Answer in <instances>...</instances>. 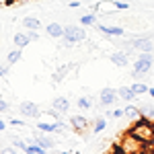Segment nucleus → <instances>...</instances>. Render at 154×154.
<instances>
[{"mask_svg":"<svg viewBox=\"0 0 154 154\" xmlns=\"http://www.w3.org/2000/svg\"><path fill=\"white\" fill-rule=\"evenodd\" d=\"M131 136H136L138 140H142V142L146 144H150L154 142V125L148 121V119H140V121H136V125H131V130H130Z\"/></svg>","mask_w":154,"mask_h":154,"instance_id":"obj_1","label":"nucleus"},{"mask_svg":"<svg viewBox=\"0 0 154 154\" xmlns=\"http://www.w3.org/2000/svg\"><path fill=\"white\" fill-rule=\"evenodd\" d=\"M119 148H121L125 154H144V150H146V142L138 140L136 136H131L130 131H128V134L119 140Z\"/></svg>","mask_w":154,"mask_h":154,"instance_id":"obj_2","label":"nucleus"},{"mask_svg":"<svg viewBox=\"0 0 154 154\" xmlns=\"http://www.w3.org/2000/svg\"><path fill=\"white\" fill-rule=\"evenodd\" d=\"M154 68V54H140L138 58L134 60V78H142L144 74Z\"/></svg>","mask_w":154,"mask_h":154,"instance_id":"obj_3","label":"nucleus"},{"mask_svg":"<svg viewBox=\"0 0 154 154\" xmlns=\"http://www.w3.org/2000/svg\"><path fill=\"white\" fill-rule=\"evenodd\" d=\"M84 37H86V31H84V27H78V25H68L66 29H64V45H76V43H80L84 41Z\"/></svg>","mask_w":154,"mask_h":154,"instance_id":"obj_4","label":"nucleus"},{"mask_svg":"<svg viewBox=\"0 0 154 154\" xmlns=\"http://www.w3.org/2000/svg\"><path fill=\"white\" fill-rule=\"evenodd\" d=\"M19 113L23 115V117H29V119H35L39 117V105L33 103V101H23V103H19Z\"/></svg>","mask_w":154,"mask_h":154,"instance_id":"obj_5","label":"nucleus"},{"mask_svg":"<svg viewBox=\"0 0 154 154\" xmlns=\"http://www.w3.org/2000/svg\"><path fill=\"white\" fill-rule=\"evenodd\" d=\"M97 31L103 33V35H107V37H121V35H125V29H123V27H117V25L97 23Z\"/></svg>","mask_w":154,"mask_h":154,"instance_id":"obj_6","label":"nucleus"},{"mask_svg":"<svg viewBox=\"0 0 154 154\" xmlns=\"http://www.w3.org/2000/svg\"><path fill=\"white\" fill-rule=\"evenodd\" d=\"M117 99H119V93L115 88H111V86L101 88V93H99V103H101V105H113Z\"/></svg>","mask_w":154,"mask_h":154,"instance_id":"obj_7","label":"nucleus"},{"mask_svg":"<svg viewBox=\"0 0 154 154\" xmlns=\"http://www.w3.org/2000/svg\"><path fill=\"white\" fill-rule=\"evenodd\" d=\"M109 62H111L113 66H119V68H125V66L130 64V54H128L125 49H119V51H113V54H109Z\"/></svg>","mask_w":154,"mask_h":154,"instance_id":"obj_8","label":"nucleus"},{"mask_svg":"<svg viewBox=\"0 0 154 154\" xmlns=\"http://www.w3.org/2000/svg\"><path fill=\"white\" fill-rule=\"evenodd\" d=\"M70 125H72V130L76 131V134H84V131L88 130V119L84 117V115H72L70 117Z\"/></svg>","mask_w":154,"mask_h":154,"instance_id":"obj_9","label":"nucleus"},{"mask_svg":"<svg viewBox=\"0 0 154 154\" xmlns=\"http://www.w3.org/2000/svg\"><path fill=\"white\" fill-rule=\"evenodd\" d=\"M35 142L39 144V146H43L45 150H54V146H56L54 138H51V134H45V131H41V130L35 134Z\"/></svg>","mask_w":154,"mask_h":154,"instance_id":"obj_10","label":"nucleus"},{"mask_svg":"<svg viewBox=\"0 0 154 154\" xmlns=\"http://www.w3.org/2000/svg\"><path fill=\"white\" fill-rule=\"evenodd\" d=\"M51 109L64 115V113L70 109V99H68V97H56V99L51 101Z\"/></svg>","mask_w":154,"mask_h":154,"instance_id":"obj_11","label":"nucleus"},{"mask_svg":"<svg viewBox=\"0 0 154 154\" xmlns=\"http://www.w3.org/2000/svg\"><path fill=\"white\" fill-rule=\"evenodd\" d=\"M64 29L66 27H62L60 23H48L45 25V33L49 37H54V39H62L64 37Z\"/></svg>","mask_w":154,"mask_h":154,"instance_id":"obj_12","label":"nucleus"},{"mask_svg":"<svg viewBox=\"0 0 154 154\" xmlns=\"http://www.w3.org/2000/svg\"><path fill=\"white\" fill-rule=\"evenodd\" d=\"M115 11H119L115 0H101V2H99V12H103V14H113Z\"/></svg>","mask_w":154,"mask_h":154,"instance_id":"obj_13","label":"nucleus"},{"mask_svg":"<svg viewBox=\"0 0 154 154\" xmlns=\"http://www.w3.org/2000/svg\"><path fill=\"white\" fill-rule=\"evenodd\" d=\"M72 70H76V66H62L58 72H54V76H51V82H56V84L62 82V80H64V78H66V76H68Z\"/></svg>","mask_w":154,"mask_h":154,"instance_id":"obj_14","label":"nucleus"},{"mask_svg":"<svg viewBox=\"0 0 154 154\" xmlns=\"http://www.w3.org/2000/svg\"><path fill=\"white\" fill-rule=\"evenodd\" d=\"M12 41H14V48H19V49H25L31 43V39H29L27 33H17V35L12 37Z\"/></svg>","mask_w":154,"mask_h":154,"instance_id":"obj_15","label":"nucleus"},{"mask_svg":"<svg viewBox=\"0 0 154 154\" xmlns=\"http://www.w3.org/2000/svg\"><path fill=\"white\" fill-rule=\"evenodd\" d=\"M99 23V14L97 12H86V14H82L80 17V25L82 27H93V25Z\"/></svg>","mask_w":154,"mask_h":154,"instance_id":"obj_16","label":"nucleus"},{"mask_svg":"<svg viewBox=\"0 0 154 154\" xmlns=\"http://www.w3.org/2000/svg\"><path fill=\"white\" fill-rule=\"evenodd\" d=\"M117 93H119V99H123V101H128V103H131V101L138 97L131 91V86H121V88H117Z\"/></svg>","mask_w":154,"mask_h":154,"instance_id":"obj_17","label":"nucleus"},{"mask_svg":"<svg viewBox=\"0 0 154 154\" xmlns=\"http://www.w3.org/2000/svg\"><path fill=\"white\" fill-rule=\"evenodd\" d=\"M125 117H130L131 121H140V119H142V113H140V109H138V107L136 105H128L125 107Z\"/></svg>","mask_w":154,"mask_h":154,"instance_id":"obj_18","label":"nucleus"},{"mask_svg":"<svg viewBox=\"0 0 154 154\" xmlns=\"http://www.w3.org/2000/svg\"><path fill=\"white\" fill-rule=\"evenodd\" d=\"M21 25H23L25 29H27V31H29V29H39V27H41V23H39V19H37V17H25L23 21H21Z\"/></svg>","mask_w":154,"mask_h":154,"instance_id":"obj_19","label":"nucleus"},{"mask_svg":"<svg viewBox=\"0 0 154 154\" xmlns=\"http://www.w3.org/2000/svg\"><path fill=\"white\" fill-rule=\"evenodd\" d=\"M21 58H23V49L14 48V49L11 51V54L6 56V64H11V66H14V64H17V62H19Z\"/></svg>","mask_w":154,"mask_h":154,"instance_id":"obj_20","label":"nucleus"},{"mask_svg":"<svg viewBox=\"0 0 154 154\" xmlns=\"http://www.w3.org/2000/svg\"><path fill=\"white\" fill-rule=\"evenodd\" d=\"M76 107H78L80 111H91V107H93V99H91V97H80V99L76 101Z\"/></svg>","mask_w":154,"mask_h":154,"instance_id":"obj_21","label":"nucleus"},{"mask_svg":"<svg viewBox=\"0 0 154 154\" xmlns=\"http://www.w3.org/2000/svg\"><path fill=\"white\" fill-rule=\"evenodd\" d=\"M107 128V119L105 117H99L93 121V134H101V131Z\"/></svg>","mask_w":154,"mask_h":154,"instance_id":"obj_22","label":"nucleus"},{"mask_svg":"<svg viewBox=\"0 0 154 154\" xmlns=\"http://www.w3.org/2000/svg\"><path fill=\"white\" fill-rule=\"evenodd\" d=\"M148 88H150V86H148V84H144V82H134V84H131V91H134L136 95H146V93H148Z\"/></svg>","mask_w":154,"mask_h":154,"instance_id":"obj_23","label":"nucleus"},{"mask_svg":"<svg viewBox=\"0 0 154 154\" xmlns=\"http://www.w3.org/2000/svg\"><path fill=\"white\" fill-rule=\"evenodd\" d=\"M140 113H142L144 119H154V107L152 105H142Z\"/></svg>","mask_w":154,"mask_h":154,"instance_id":"obj_24","label":"nucleus"},{"mask_svg":"<svg viewBox=\"0 0 154 154\" xmlns=\"http://www.w3.org/2000/svg\"><path fill=\"white\" fill-rule=\"evenodd\" d=\"M12 146H14V148H19V150H27V146H29V144L25 142V140H19V138H12Z\"/></svg>","mask_w":154,"mask_h":154,"instance_id":"obj_25","label":"nucleus"},{"mask_svg":"<svg viewBox=\"0 0 154 154\" xmlns=\"http://www.w3.org/2000/svg\"><path fill=\"white\" fill-rule=\"evenodd\" d=\"M6 111H11V105H8V101H4L0 97V113H6Z\"/></svg>","mask_w":154,"mask_h":154,"instance_id":"obj_26","label":"nucleus"},{"mask_svg":"<svg viewBox=\"0 0 154 154\" xmlns=\"http://www.w3.org/2000/svg\"><path fill=\"white\" fill-rule=\"evenodd\" d=\"M111 117H115V119L125 117V109H113V111H111Z\"/></svg>","mask_w":154,"mask_h":154,"instance_id":"obj_27","label":"nucleus"},{"mask_svg":"<svg viewBox=\"0 0 154 154\" xmlns=\"http://www.w3.org/2000/svg\"><path fill=\"white\" fill-rule=\"evenodd\" d=\"M8 68H11V64H0V78L8 76Z\"/></svg>","mask_w":154,"mask_h":154,"instance_id":"obj_28","label":"nucleus"},{"mask_svg":"<svg viewBox=\"0 0 154 154\" xmlns=\"http://www.w3.org/2000/svg\"><path fill=\"white\" fill-rule=\"evenodd\" d=\"M27 35H29L31 41H37V39H39V33H37L35 29H29V31H27Z\"/></svg>","mask_w":154,"mask_h":154,"instance_id":"obj_29","label":"nucleus"},{"mask_svg":"<svg viewBox=\"0 0 154 154\" xmlns=\"http://www.w3.org/2000/svg\"><path fill=\"white\" fill-rule=\"evenodd\" d=\"M115 2H117V8H119V11H128V8H130V4H128V2H123V0H115Z\"/></svg>","mask_w":154,"mask_h":154,"instance_id":"obj_30","label":"nucleus"},{"mask_svg":"<svg viewBox=\"0 0 154 154\" xmlns=\"http://www.w3.org/2000/svg\"><path fill=\"white\" fill-rule=\"evenodd\" d=\"M0 154H17L14 148H0Z\"/></svg>","mask_w":154,"mask_h":154,"instance_id":"obj_31","label":"nucleus"},{"mask_svg":"<svg viewBox=\"0 0 154 154\" xmlns=\"http://www.w3.org/2000/svg\"><path fill=\"white\" fill-rule=\"evenodd\" d=\"M80 4H82L80 0H70V2H68V6H72V8H78Z\"/></svg>","mask_w":154,"mask_h":154,"instance_id":"obj_32","label":"nucleus"},{"mask_svg":"<svg viewBox=\"0 0 154 154\" xmlns=\"http://www.w3.org/2000/svg\"><path fill=\"white\" fill-rule=\"evenodd\" d=\"M11 125H14V128H21V125H25L21 119H11Z\"/></svg>","mask_w":154,"mask_h":154,"instance_id":"obj_33","label":"nucleus"},{"mask_svg":"<svg viewBox=\"0 0 154 154\" xmlns=\"http://www.w3.org/2000/svg\"><path fill=\"white\" fill-rule=\"evenodd\" d=\"M11 4V0H0V8H4V6H8Z\"/></svg>","mask_w":154,"mask_h":154,"instance_id":"obj_34","label":"nucleus"},{"mask_svg":"<svg viewBox=\"0 0 154 154\" xmlns=\"http://www.w3.org/2000/svg\"><path fill=\"white\" fill-rule=\"evenodd\" d=\"M6 130V121H4V119H0V131H4Z\"/></svg>","mask_w":154,"mask_h":154,"instance_id":"obj_35","label":"nucleus"},{"mask_svg":"<svg viewBox=\"0 0 154 154\" xmlns=\"http://www.w3.org/2000/svg\"><path fill=\"white\" fill-rule=\"evenodd\" d=\"M148 95H150V97L154 99V88H148Z\"/></svg>","mask_w":154,"mask_h":154,"instance_id":"obj_36","label":"nucleus"},{"mask_svg":"<svg viewBox=\"0 0 154 154\" xmlns=\"http://www.w3.org/2000/svg\"><path fill=\"white\" fill-rule=\"evenodd\" d=\"M80 2H82V4H91L93 0H80Z\"/></svg>","mask_w":154,"mask_h":154,"instance_id":"obj_37","label":"nucleus"},{"mask_svg":"<svg viewBox=\"0 0 154 154\" xmlns=\"http://www.w3.org/2000/svg\"><path fill=\"white\" fill-rule=\"evenodd\" d=\"M62 154H76V152H70V150H66V152H62Z\"/></svg>","mask_w":154,"mask_h":154,"instance_id":"obj_38","label":"nucleus"}]
</instances>
